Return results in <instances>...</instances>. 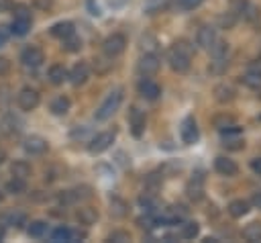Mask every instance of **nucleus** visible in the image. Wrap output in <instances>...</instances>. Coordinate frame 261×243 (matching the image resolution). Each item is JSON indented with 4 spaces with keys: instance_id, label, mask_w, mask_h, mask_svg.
Listing matches in <instances>:
<instances>
[{
    "instance_id": "1",
    "label": "nucleus",
    "mask_w": 261,
    "mask_h": 243,
    "mask_svg": "<svg viewBox=\"0 0 261 243\" xmlns=\"http://www.w3.org/2000/svg\"><path fill=\"white\" fill-rule=\"evenodd\" d=\"M190 59H192V45H190L188 41H184V39L175 41V43L169 47V51H167L169 67H171L173 71H177V74H184V71L190 69V63H192Z\"/></svg>"
},
{
    "instance_id": "2",
    "label": "nucleus",
    "mask_w": 261,
    "mask_h": 243,
    "mask_svg": "<svg viewBox=\"0 0 261 243\" xmlns=\"http://www.w3.org/2000/svg\"><path fill=\"white\" fill-rule=\"evenodd\" d=\"M120 102H122V88H116V90H112L106 98H104V102L98 106V110H96V120H108L116 110H118V106H120Z\"/></svg>"
},
{
    "instance_id": "3",
    "label": "nucleus",
    "mask_w": 261,
    "mask_h": 243,
    "mask_svg": "<svg viewBox=\"0 0 261 243\" xmlns=\"http://www.w3.org/2000/svg\"><path fill=\"white\" fill-rule=\"evenodd\" d=\"M124 47H126V39H124L120 33H114V35L106 37L104 43H102V51H104V55H106L108 59L118 57V55L124 51Z\"/></svg>"
},
{
    "instance_id": "4",
    "label": "nucleus",
    "mask_w": 261,
    "mask_h": 243,
    "mask_svg": "<svg viewBox=\"0 0 261 243\" xmlns=\"http://www.w3.org/2000/svg\"><path fill=\"white\" fill-rule=\"evenodd\" d=\"M39 102H41V96H39V92H37L35 88H22V90L16 94V104H18V108L24 110V112L35 110V108L39 106Z\"/></svg>"
},
{
    "instance_id": "5",
    "label": "nucleus",
    "mask_w": 261,
    "mask_h": 243,
    "mask_svg": "<svg viewBox=\"0 0 261 243\" xmlns=\"http://www.w3.org/2000/svg\"><path fill=\"white\" fill-rule=\"evenodd\" d=\"M112 143H114V131H102V133H98L96 137H92V141H90V145H88V151H90L92 155H98V153L106 151Z\"/></svg>"
},
{
    "instance_id": "6",
    "label": "nucleus",
    "mask_w": 261,
    "mask_h": 243,
    "mask_svg": "<svg viewBox=\"0 0 261 243\" xmlns=\"http://www.w3.org/2000/svg\"><path fill=\"white\" fill-rule=\"evenodd\" d=\"M179 137H181V141H184L186 145H192V143H196V141H198L200 133H198V125H196L194 116H186V118L181 120Z\"/></svg>"
},
{
    "instance_id": "7",
    "label": "nucleus",
    "mask_w": 261,
    "mask_h": 243,
    "mask_svg": "<svg viewBox=\"0 0 261 243\" xmlns=\"http://www.w3.org/2000/svg\"><path fill=\"white\" fill-rule=\"evenodd\" d=\"M137 69H139V74L145 76V78L157 74V71H159V57H157L155 53H145V55L139 59Z\"/></svg>"
},
{
    "instance_id": "8",
    "label": "nucleus",
    "mask_w": 261,
    "mask_h": 243,
    "mask_svg": "<svg viewBox=\"0 0 261 243\" xmlns=\"http://www.w3.org/2000/svg\"><path fill=\"white\" fill-rule=\"evenodd\" d=\"M20 61H22L27 67H39V65L45 61V55H43V51H41L39 47L29 45L27 49H22V53H20Z\"/></svg>"
},
{
    "instance_id": "9",
    "label": "nucleus",
    "mask_w": 261,
    "mask_h": 243,
    "mask_svg": "<svg viewBox=\"0 0 261 243\" xmlns=\"http://www.w3.org/2000/svg\"><path fill=\"white\" fill-rule=\"evenodd\" d=\"M67 78H69V82H71L73 86H82V84H86L88 78H90V65H88L86 61L75 63V65L71 67V71L67 74Z\"/></svg>"
},
{
    "instance_id": "10",
    "label": "nucleus",
    "mask_w": 261,
    "mask_h": 243,
    "mask_svg": "<svg viewBox=\"0 0 261 243\" xmlns=\"http://www.w3.org/2000/svg\"><path fill=\"white\" fill-rule=\"evenodd\" d=\"M139 94L145 98V100H157L159 96H161V88H159V84L157 82H153V80H149V78H143L141 82H139Z\"/></svg>"
},
{
    "instance_id": "11",
    "label": "nucleus",
    "mask_w": 261,
    "mask_h": 243,
    "mask_svg": "<svg viewBox=\"0 0 261 243\" xmlns=\"http://www.w3.org/2000/svg\"><path fill=\"white\" fill-rule=\"evenodd\" d=\"M22 147H24V151H27L29 155H41V153L47 151L49 145H47V141H45L43 137H39V135H31V137L24 139Z\"/></svg>"
},
{
    "instance_id": "12",
    "label": "nucleus",
    "mask_w": 261,
    "mask_h": 243,
    "mask_svg": "<svg viewBox=\"0 0 261 243\" xmlns=\"http://www.w3.org/2000/svg\"><path fill=\"white\" fill-rule=\"evenodd\" d=\"M214 169L220 174V176H234L237 172H239V165L234 163V159H230V157H224V155H218L216 159H214Z\"/></svg>"
},
{
    "instance_id": "13",
    "label": "nucleus",
    "mask_w": 261,
    "mask_h": 243,
    "mask_svg": "<svg viewBox=\"0 0 261 243\" xmlns=\"http://www.w3.org/2000/svg\"><path fill=\"white\" fill-rule=\"evenodd\" d=\"M128 123H130V133H133L135 137H141L143 131H145V114H143L139 108H130Z\"/></svg>"
},
{
    "instance_id": "14",
    "label": "nucleus",
    "mask_w": 261,
    "mask_h": 243,
    "mask_svg": "<svg viewBox=\"0 0 261 243\" xmlns=\"http://www.w3.org/2000/svg\"><path fill=\"white\" fill-rule=\"evenodd\" d=\"M186 192H188V196H190L192 200H200V198L204 196V178H202L200 174H196V176L188 182Z\"/></svg>"
},
{
    "instance_id": "15",
    "label": "nucleus",
    "mask_w": 261,
    "mask_h": 243,
    "mask_svg": "<svg viewBox=\"0 0 261 243\" xmlns=\"http://www.w3.org/2000/svg\"><path fill=\"white\" fill-rule=\"evenodd\" d=\"M49 33H51V37H55V39H67V37H71L73 33H75V29H73V25L69 22V20H61V22H55L51 29H49Z\"/></svg>"
},
{
    "instance_id": "16",
    "label": "nucleus",
    "mask_w": 261,
    "mask_h": 243,
    "mask_svg": "<svg viewBox=\"0 0 261 243\" xmlns=\"http://www.w3.org/2000/svg\"><path fill=\"white\" fill-rule=\"evenodd\" d=\"M75 218L80 221V225L90 227V225H94V223L98 221V210H96L94 206H82V208H77Z\"/></svg>"
},
{
    "instance_id": "17",
    "label": "nucleus",
    "mask_w": 261,
    "mask_h": 243,
    "mask_svg": "<svg viewBox=\"0 0 261 243\" xmlns=\"http://www.w3.org/2000/svg\"><path fill=\"white\" fill-rule=\"evenodd\" d=\"M47 78H49V82H51L53 86H61V84L67 80V69H65L61 63H53V65L49 67V71H47Z\"/></svg>"
},
{
    "instance_id": "18",
    "label": "nucleus",
    "mask_w": 261,
    "mask_h": 243,
    "mask_svg": "<svg viewBox=\"0 0 261 243\" xmlns=\"http://www.w3.org/2000/svg\"><path fill=\"white\" fill-rule=\"evenodd\" d=\"M196 41H198V45H200V47L210 49V45L216 41V33H214V29H212V27H202V29L198 31Z\"/></svg>"
},
{
    "instance_id": "19",
    "label": "nucleus",
    "mask_w": 261,
    "mask_h": 243,
    "mask_svg": "<svg viewBox=\"0 0 261 243\" xmlns=\"http://www.w3.org/2000/svg\"><path fill=\"white\" fill-rule=\"evenodd\" d=\"M69 106H71V102H69L67 96H57V98H53V102L49 104V110H51L53 114H57V116H63V114H67Z\"/></svg>"
},
{
    "instance_id": "20",
    "label": "nucleus",
    "mask_w": 261,
    "mask_h": 243,
    "mask_svg": "<svg viewBox=\"0 0 261 243\" xmlns=\"http://www.w3.org/2000/svg\"><path fill=\"white\" fill-rule=\"evenodd\" d=\"M110 214L116 216V218L126 216V214H128V204H126L122 198H118V196L110 198Z\"/></svg>"
},
{
    "instance_id": "21",
    "label": "nucleus",
    "mask_w": 261,
    "mask_h": 243,
    "mask_svg": "<svg viewBox=\"0 0 261 243\" xmlns=\"http://www.w3.org/2000/svg\"><path fill=\"white\" fill-rule=\"evenodd\" d=\"M29 29H31V18H16V16H14V20L10 22V33L16 35V37L27 35Z\"/></svg>"
},
{
    "instance_id": "22",
    "label": "nucleus",
    "mask_w": 261,
    "mask_h": 243,
    "mask_svg": "<svg viewBox=\"0 0 261 243\" xmlns=\"http://www.w3.org/2000/svg\"><path fill=\"white\" fill-rule=\"evenodd\" d=\"M10 174H12L14 178H22V180H27V178L31 176V165H29L24 159H16V161L10 165Z\"/></svg>"
},
{
    "instance_id": "23",
    "label": "nucleus",
    "mask_w": 261,
    "mask_h": 243,
    "mask_svg": "<svg viewBox=\"0 0 261 243\" xmlns=\"http://www.w3.org/2000/svg\"><path fill=\"white\" fill-rule=\"evenodd\" d=\"M214 98H216L220 104L230 102V100L234 98V90H232L230 86H226V84H220V86L214 88Z\"/></svg>"
},
{
    "instance_id": "24",
    "label": "nucleus",
    "mask_w": 261,
    "mask_h": 243,
    "mask_svg": "<svg viewBox=\"0 0 261 243\" xmlns=\"http://www.w3.org/2000/svg\"><path fill=\"white\" fill-rule=\"evenodd\" d=\"M249 212V202L247 200H232L228 204V214L234 216V218H241Z\"/></svg>"
},
{
    "instance_id": "25",
    "label": "nucleus",
    "mask_w": 261,
    "mask_h": 243,
    "mask_svg": "<svg viewBox=\"0 0 261 243\" xmlns=\"http://www.w3.org/2000/svg\"><path fill=\"white\" fill-rule=\"evenodd\" d=\"M27 233H29V237L41 239L47 233V223L45 221H31L29 227H27Z\"/></svg>"
},
{
    "instance_id": "26",
    "label": "nucleus",
    "mask_w": 261,
    "mask_h": 243,
    "mask_svg": "<svg viewBox=\"0 0 261 243\" xmlns=\"http://www.w3.org/2000/svg\"><path fill=\"white\" fill-rule=\"evenodd\" d=\"M27 190V180H22V178H10L8 182H6V192L8 194H22Z\"/></svg>"
},
{
    "instance_id": "27",
    "label": "nucleus",
    "mask_w": 261,
    "mask_h": 243,
    "mask_svg": "<svg viewBox=\"0 0 261 243\" xmlns=\"http://www.w3.org/2000/svg\"><path fill=\"white\" fill-rule=\"evenodd\" d=\"M243 237H245L247 241H251V243L261 241V225H259V223H251V225H247L245 231H243Z\"/></svg>"
},
{
    "instance_id": "28",
    "label": "nucleus",
    "mask_w": 261,
    "mask_h": 243,
    "mask_svg": "<svg viewBox=\"0 0 261 243\" xmlns=\"http://www.w3.org/2000/svg\"><path fill=\"white\" fill-rule=\"evenodd\" d=\"M241 82L247 86V88H253V90H259L261 88V74L257 71H247L245 76H241Z\"/></svg>"
},
{
    "instance_id": "29",
    "label": "nucleus",
    "mask_w": 261,
    "mask_h": 243,
    "mask_svg": "<svg viewBox=\"0 0 261 243\" xmlns=\"http://www.w3.org/2000/svg\"><path fill=\"white\" fill-rule=\"evenodd\" d=\"M198 233H200V225L196 221H188L181 225V237L184 239H194Z\"/></svg>"
},
{
    "instance_id": "30",
    "label": "nucleus",
    "mask_w": 261,
    "mask_h": 243,
    "mask_svg": "<svg viewBox=\"0 0 261 243\" xmlns=\"http://www.w3.org/2000/svg\"><path fill=\"white\" fill-rule=\"evenodd\" d=\"M226 51H228V43H224V41H214L210 45V53L214 55V59H224Z\"/></svg>"
},
{
    "instance_id": "31",
    "label": "nucleus",
    "mask_w": 261,
    "mask_h": 243,
    "mask_svg": "<svg viewBox=\"0 0 261 243\" xmlns=\"http://www.w3.org/2000/svg\"><path fill=\"white\" fill-rule=\"evenodd\" d=\"M51 241H71V229L59 227L51 233Z\"/></svg>"
},
{
    "instance_id": "32",
    "label": "nucleus",
    "mask_w": 261,
    "mask_h": 243,
    "mask_svg": "<svg viewBox=\"0 0 261 243\" xmlns=\"http://www.w3.org/2000/svg\"><path fill=\"white\" fill-rule=\"evenodd\" d=\"M6 223L12 225V227H22V225L27 223V216H24L22 212H10V214L6 216Z\"/></svg>"
},
{
    "instance_id": "33",
    "label": "nucleus",
    "mask_w": 261,
    "mask_h": 243,
    "mask_svg": "<svg viewBox=\"0 0 261 243\" xmlns=\"http://www.w3.org/2000/svg\"><path fill=\"white\" fill-rule=\"evenodd\" d=\"M63 43H65L63 47H65L67 51H80V49H82V41H80L77 37H73V35L67 37V39H63Z\"/></svg>"
},
{
    "instance_id": "34",
    "label": "nucleus",
    "mask_w": 261,
    "mask_h": 243,
    "mask_svg": "<svg viewBox=\"0 0 261 243\" xmlns=\"http://www.w3.org/2000/svg\"><path fill=\"white\" fill-rule=\"evenodd\" d=\"M163 6H165V0H147V2H145V12L153 14V12L161 10Z\"/></svg>"
},
{
    "instance_id": "35",
    "label": "nucleus",
    "mask_w": 261,
    "mask_h": 243,
    "mask_svg": "<svg viewBox=\"0 0 261 243\" xmlns=\"http://www.w3.org/2000/svg\"><path fill=\"white\" fill-rule=\"evenodd\" d=\"M234 22H237V14H234V12H230V10H228L226 14H222V16H220V27H222V29H230Z\"/></svg>"
},
{
    "instance_id": "36",
    "label": "nucleus",
    "mask_w": 261,
    "mask_h": 243,
    "mask_svg": "<svg viewBox=\"0 0 261 243\" xmlns=\"http://www.w3.org/2000/svg\"><path fill=\"white\" fill-rule=\"evenodd\" d=\"M202 2H204V0H179L177 6H179L181 10H194V8H198Z\"/></svg>"
},
{
    "instance_id": "37",
    "label": "nucleus",
    "mask_w": 261,
    "mask_h": 243,
    "mask_svg": "<svg viewBox=\"0 0 261 243\" xmlns=\"http://www.w3.org/2000/svg\"><path fill=\"white\" fill-rule=\"evenodd\" d=\"M108 239H110V241H118V243H122V241H130V235H128L126 231H112Z\"/></svg>"
},
{
    "instance_id": "38",
    "label": "nucleus",
    "mask_w": 261,
    "mask_h": 243,
    "mask_svg": "<svg viewBox=\"0 0 261 243\" xmlns=\"http://www.w3.org/2000/svg\"><path fill=\"white\" fill-rule=\"evenodd\" d=\"M14 16H16V18H31L29 8H27L24 4H14Z\"/></svg>"
},
{
    "instance_id": "39",
    "label": "nucleus",
    "mask_w": 261,
    "mask_h": 243,
    "mask_svg": "<svg viewBox=\"0 0 261 243\" xmlns=\"http://www.w3.org/2000/svg\"><path fill=\"white\" fill-rule=\"evenodd\" d=\"M139 202H141V204H143L147 210H151V208L155 206V200H153L151 196H141V200H139Z\"/></svg>"
},
{
    "instance_id": "40",
    "label": "nucleus",
    "mask_w": 261,
    "mask_h": 243,
    "mask_svg": "<svg viewBox=\"0 0 261 243\" xmlns=\"http://www.w3.org/2000/svg\"><path fill=\"white\" fill-rule=\"evenodd\" d=\"M8 69H10V61L6 57H0V76L8 74Z\"/></svg>"
},
{
    "instance_id": "41",
    "label": "nucleus",
    "mask_w": 261,
    "mask_h": 243,
    "mask_svg": "<svg viewBox=\"0 0 261 243\" xmlns=\"http://www.w3.org/2000/svg\"><path fill=\"white\" fill-rule=\"evenodd\" d=\"M249 69H251V71H257V74H261V55L249 63Z\"/></svg>"
},
{
    "instance_id": "42",
    "label": "nucleus",
    "mask_w": 261,
    "mask_h": 243,
    "mask_svg": "<svg viewBox=\"0 0 261 243\" xmlns=\"http://www.w3.org/2000/svg\"><path fill=\"white\" fill-rule=\"evenodd\" d=\"M251 169H253L257 176H261V157H255V159L251 161Z\"/></svg>"
},
{
    "instance_id": "43",
    "label": "nucleus",
    "mask_w": 261,
    "mask_h": 243,
    "mask_svg": "<svg viewBox=\"0 0 261 243\" xmlns=\"http://www.w3.org/2000/svg\"><path fill=\"white\" fill-rule=\"evenodd\" d=\"M251 202H253V206H255V208H261V190L253 194V198H251Z\"/></svg>"
},
{
    "instance_id": "44",
    "label": "nucleus",
    "mask_w": 261,
    "mask_h": 243,
    "mask_svg": "<svg viewBox=\"0 0 261 243\" xmlns=\"http://www.w3.org/2000/svg\"><path fill=\"white\" fill-rule=\"evenodd\" d=\"M12 4H10V0H0V10H8Z\"/></svg>"
},
{
    "instance_id": "45",
    "label": "nucleus",
    "mask_w": 261,
    "mask_h": 243,
    "mask_svg": "<svg viewBox=\"0 0 261 243\" xmlns=\"http://www.w3.org/2000/svg\"><path fill=\"white\" fill-rule=\"evenodd\" d=\"M108 2H110V6H122L126 0H108Z\"/></svg>"
},
{
    "instance_id": "46",
    "label": "nucleus",
    "mask_w": 261,
    "mask_h": 243,
    "mask_svg": "<svg viewBox=\"0 0 261 243\" xmlns=\"http://www.w3.org/2000/svg\"><path fill=\"white\" fill-rule=\"evenodd\" d=\"M4 161H6V153H4V151H2V149H0V165H2V163H4Z\"/></svg>"
},
{
    "instance_id": "47",
    "label": "nucleus",
    "mask_w": 261,
    "mask_h": 243,
    "mask_svg": "<svg viewBox=\"0 0 261 243\" xmlns=\"http://www.w3.org/2000/svg\"><path fill=\"white\" fill-rule=\"evenodd\" d=\"M4 41H6V35L0 31V45H4Z\"/></svg>"
},
{
    "instance_id": "48",
    "label": "nucleus",
    "mask_w": 261,
    "mask_h": 243,
    "mask_svg": "<svg viewBox=\"0 0 261 243\" xmlns=\"http://www.w3.org/2000/svg\"><path fill=\"white\" fill-rule=\"evenodd\" d=\"M2 239H4V229L0 227V241H2Z\"/></svg>"
},
{
    "instance_id": "49",
    "label": "nucleus",
    "mask_w": 261,
    "mask_h": 243,
    "mask_svg": "<svg viewBox=\"0 0 261 243\" xmlns=\"http://www.w3.org/2000/svg\"><path fill=\"white\" fill-rule=\"evenodd\" d=\"M0 202H2V192H0Z\"/></svg>"
}]
</instances>
